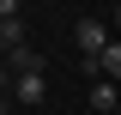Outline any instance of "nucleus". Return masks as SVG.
Returning a JSON list of instances; mask_svg holds the SVG:
<instances>
[{
    "label": "nucleus",
    "instance_id": "obj_1",
    "mask_svg": "<svg viewBox=\"0 0 121 115\" xmlns=\"http://www.w3.org/2000/svg\"><path fill=\"white\" fill-rule=\"evenodd\" d=\"M73 49H79V61H85V73L103 61V49H109V24L103 18H79L73 24Z\"/></svg>",
    "mask_w": 121,
    "mask_h": 115
},
{
    "label": "nucleus",
    "instance_id": "obj_2",
    "mask_svg": "<svg viewBox=\"0 0 121 115\" xmlns=\"http://www.w3.org/2000/svg\"><path fill=\"white\" fill-rule=\"evenodd\" d=\"M12 97L24 103V109H36V103L48 97V79H43V73H18V79H12Z\"/></svg>",
    "mask_w": 121,
    "mask_h": 115
},
{
    "label": "nucleus",
    "instance_id": "obj_3",
    "mask_svg": "<svg viewBox=\"0 0 121 115\" xmlns=\"http://www.w3.org/2000/svg\"><path fill=\"white\" fill-rule=\"evenodd\" d=\"M91 109H97V115H121V85L97 79V85H91Z\"/></svg>",
    "mask_w": 121,
    "mask_h": 115
},
{
    "label": "nucleus",
    "instance_id": "obj_4",
    "mask_svg": "<svg viewBox=\"0 0 121 115\" xmlns=\"http://www.w3.org/2000/svg\"><path fill=\"white\" fill-rule=\"evenodd\" d=\"M91 73H97V79H109V85H121V36H115V43L103 49V61H97Z\"/></svg>",
    "mask_w": 121,
    "mask_h": 115
},
{
    "label": "nucleus",
    "instance_id": "obj_5",
    "mask_svg": "<svg viewBox=\"0 0 121 115\" xmlns=\"http://www.w3.org/2000/svg\"><path fill=\"white\" fill-rule=\"evenodd\" d=\"M0 49H6V55H18V49H24V18L0 24Z\"/></svg>",
    "mask_w": 121,
    "mask_h": 115
},
{
    "label": "nucleus",
    "instance_id": "obj_6",
    "mask_svg": "<svg viewBox=\"0 0 121 115\" xmlns=\"http://www.w3.org/2000/svg\"><path fill=\"white\" fill-rule=\"evenodd\" d=\"M6 67H12V79H18V73H43V55H36V49H18Z\"/></svg>",
    "mask_w": 121,
    "mask_h": 115
},
{
    "label": "nucleus",
    "instance_id": "obj_7",
    "mask_svg": "<svg viewBox=\"0 0 121 115\" xmlns=\"http://www.w3.org/2000/svg\"><path fill=\"white\" fill-rule=\"evenodd\" d=\"M0 115H12V103H6V97H0Z\"/></svg>",
    "mask_w": 121,
    "mask_h": 115
},
{
    "label": "nucleus",
    "instance_id": "obj_8",
    "mask_svg": "<svg viewBox=\"0 0 121 115\" xmlns=\"http://www.w3.org/2000/svg\"><path fill=\"white\" fill-rule=\"evenodd\" d=\"M109 18H115V30H121V6H115V12H109Z\"/></svg>",
    "mask_w": 121,
    "mask_h": 115
}]
</instances>
